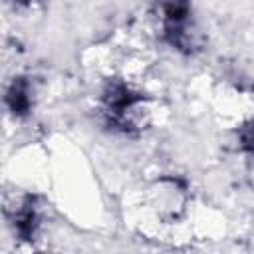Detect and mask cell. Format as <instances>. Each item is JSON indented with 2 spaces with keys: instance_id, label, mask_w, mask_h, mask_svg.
<instances>
[{
  "instance_id": "cell-1",
  "label": "cell",
  "mask_w": 254,
  "mask_h": 254,
  "mask_svg": "<svg viewBox=\"0 0 254 254\" xmlns=\"http://www.w3.org/2000/svg\"><path fill=\"white\" fill-rule=\"evenodd\" d=\"M163 38L177 50L192 54L198 48V28L192 18V6L189 0H163L161 12Z\"/></svg>"
},
{
  "instance_id": "cell-2",
  "label": "cell",
  "mask_w": 254,
  "mask_h": 254,
  "mask_svg": "<svg viewBox=\"0 0 254 254\" xmlns=\"http://www.w3.org/2000/svg\"><path fill=\"white\" fill-rule=\"evenodd\" d=\"M8 220L14 226V232H18L26 240H32L42 224V214L40 206L36 204V198L24 194L20 200H16L8 210Z\"/></svg>"
},
{
  "instance_id": "cell-3",
  "label": "cell",
  "mask_w": 254,
  "mask_h": 254,
  "mask_svg": "<svg viewBox=\"0 0 254 254\" xmlns=\"http://www.w3.org/2000/svg\"><path fill=\"white\" fill-rule=\"evenodd\" d=\"M4 103L10 109L12 115L22 117L28 115L30 109L34 107V87L26 77H18L14 79L8 89L4 91Z\"/></svg>"
},
{
  "instance_id": "cell-4",
  "label": "cell",
  "mask_w": 254,
  "mask_h": 254,
  "mask_svg": "<svg viewBox=\"0 0 254 254\" xmlns=\"http://www.w3.org/2000/svg\"><path fill=\"white\" fill-rule=\"evenodd\" d=\"M14 2H18V4H28V2H34V0H14Z\"/></svg>"
}]
</instances>
